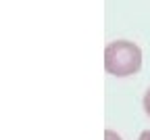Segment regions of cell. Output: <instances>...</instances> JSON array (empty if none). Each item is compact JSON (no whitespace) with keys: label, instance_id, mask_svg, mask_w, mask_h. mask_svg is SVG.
Returning a JSON list of instances; mask_svg holds the SVG:
<instances>
[{"label":"cell","instance_id":"1","mask_svg":"<svg viewBox=\"0 0 150 140\" xmlns=\"http://www.w3.org/2000/svg\"><path fill=\"white\" fill-rule=\"evenodd\" d=\"M142 67V50L127 40H117L104 50V69L110 75L125 77L134 75Z\"/></svg>","mask_w":150,"mask_h":140},{"label":"cell","instance_id":"2","mask_svg":"<svg viewBox=\"0 0 150 140\" xmlns=\"http://www.w3.org/2000/svg\"><path fill=\"white\" fill-rule=\"evenodd\" d=\"M104 140H121V136L115 134L112 130H106V132H104Z\"/></svg>","mask_w":150,"mask_h":140},{"label":"cell","instance_id":"3","mask_svg":"<svg viewBox=\"0 0 150 140\" xmlns=\"http://www.w3.org/2000/svg\"><path fill=\"white\" fill-rule=\"evenodd\" d=\"M144 109H146V113L150 115V88H148V92H146V96H144Z\"/></svg>","mask_w":150,"mask_h":140},{"label":"cell","instance_id":"4","mask_svg":"<svg viewBox=\"0 0 150 140\" xmlns=\"http://www.w3.org/2000/svg\"><path fill=\"white\" fill-rule=\"evenodd\" d=\"M138 140H150V130H146V132H142Z\"/></svg>","mask_w":150,"mask_h":140}]
</instances>
